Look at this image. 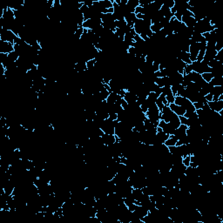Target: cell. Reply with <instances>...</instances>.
Returning <instances> with one entry per match:
<instances>
[{
	"mask_svg": "<svg viewBox=\"0 0 223 223\" xmlns=\"http://www.w3.org/2000/svg\"><path fill=\"white\" fill-rule=\"evenodd\" d=\"M117 120H112L109 118L105 119L102 126L101 129L106 133V134H114L115 133V124Z\"/></svg>",
	"mask_w": 223,
	"mask_h": 223,
	"instance_id": "277c9868",
	"label": "cell"
},
{
	"mask_svg": "<svg viewBox=\"0 0 223 223\" xmlns=\"http://www.w3.org/2000/svg\"><path fill=\"white\" fill-rule=\"evenodd\" d=\"M176 142H177V140L174 138V136L172 134V135H169V138L167 139V140L165 141V145L167 147H174L176 145Z\"/></svg>",
	"mask_w": 223,
	"mask_h": 223,
	"instance_id": "d6986e66",
	"label": "cell"
},
{
	"mask_svg": "<svg viewBox=\"0 0 223 223\" xmlns=\"http://www.w3.org/2000/svg\"><path fill=\"white\" fill-rule=\"evenodd\" d=\"M163 5L167 6L168 8H173L174 6V0H167V1H164L163 2Z\"/></svg>",
	"mask_w": 223,
	"mask_h": 223,
	"instance_id": "484cf974",
	"label": "cell"
},
{
	"mask_svg": "<svg viewBox=\"0 0 223 223\" xmlns=\"http://www.w3.org/2000/svg\"><path fill=\"white\" fill-rule=\"evenodd\" d=\"M207 105H208L209 108H210L212 111L219 112L223 110V100L210 101V102H207Z\"/></svg>",
	"mask_w": 223,
	"mask_h": 223,
	"instance_id": "52a82bcc",
	"label": "cell"
},
{
	"mask_svg": "<svg viewBox=\"0 0 223 223\" xmlns=\"http://www.w3.org/2000/svg\"><path fill=\"white\" fill-rule=\"evenodd\" d=\"M211 84L214 86H222L223 84V77H219V78H213V79L211 80Z\"/></svg>",
	"mask_w": 223,
	"mask_h": 223,
	"instance_id": "ffe728a7",
	"label": "cell"
},
{
	"mask_svg": "<svg viewBox=\"0 0 223 223\" xmlns=\"http://www.w3.org/2000/svg\"><path fill=\"white\" fill-rule=\"evenodd\" d=\"M123 99H124L129 105H131V104H133V103L137 102L138 97H137V95H136L135 93H131V92L127 91L126 93H125V95H124V97H123Z\"/></svg>",
	"mask_w": 223,
	"mask_h": 223,
	"instance_id": "4fadbf2b",
	"label": "cell"
},
{
	"mask_svg": "<svg viewBox=\"0 0 223 223\" xmlns=\"http://www.w3.org/2000/svg\"><path fill=\"white\" fill-rule=\"evenodd\" d=\"M191 66H192V70L193 72H195L197 73L202 74L205 73H211L212 69L208 66V65L206 63H205L204 61H194L191 63Z\"/></svg>",
	"mask_w": 223,
	"mask_h": 223,
	"instance_id": "7a4b0ae2",
	"label": "cell"
},
{
	"mask_svg": "<svg viewBox=\"0 0 223 223\" xmlns=\"http://www.w3.org/2000/svg\"><path fill=\"white\" fill-rule=\"evenodd\" d=\"M155 105L157 106V107L159 108V110L161 112L162 111V109H163V107L165 106V105L162 103V101L160 100V99H159V98H158V99L156 100V102H155Z\"/></svg>",
	"mask_w": 223,
	"mask_h": 223,
	"instance_id": "f1b7e54d",
	"label": "cell"
},
{
	"mask_svg": "<svg viewBox=\"0 0 223 223\" xmlns=\"http://www.w3.org/2000/svg\"><path fill=\"white\" fill-rule=\"evenodd\" d=\"M95 63H96V59L95 58H93V59H90L86 62V67H87V70H91L94 68V65H95Z\"/></svg>",
	"mask_w": 223,
	"mask_h": 223,
	"instance_id": "cb8c5ba5",
	"label": "cell"
},
{
	"mask_svg": "<svg viewBox=\"0 0 223 223\" xmlns=\"http://www.w3.org/2000/svg\"><path fill=\"white\" fill-rule=\"evenodd\" d=\"M101 21L102 23H105V22H109V21H116V19L113 16V13H105V14H102L101 15Z\"/></svg>",
	"mask_w": 223,
	"mask_h": 223,
	"instance_id": "e0dca14e",
	"label": "cell"
},
{
	"mask_svg": "<svg viewBox=\"0 0 223 223\" xmlns=\"http://www.w3.org/2000/svg\"><path fill=\"white\" fill-rule=\"evenodd\" d=\"M178 58H180L181 61H183L184 63H186V65H190L192 63V61L190 60V56H189V53H186V52H181L178 56Z\"/></svg>",
	"mask_w": 223,
	"mask_h": 223,
	"instance_id": "9a60e30c",
	"label": "cell"
},
{
	"mask_svg": "<svg viewBox=\"0 0 223 223\" xmlns=\"http://www.w3.org/2000/svg\"><path fill=\"white\" fill-rule=\"evenodd\" d=\"M102 24V21L100 19H90L87 20H85L82 27L84 29H87V30H94L97 27L100 26Z\"/></svg>",
	"mask_w": 223,
	"mask_h": 223,
	"instance_id": "5b68a950",
	"label": "cell"
},
{
	"mask_svg": "<svg viewBox=\"0 0 223 223\" xmlns=\"http://www.w3.org/2000/svg\"><path fill=\"white\" fill-rule=\"evenodd\" d=\"M17 35L12 31V30H6L4 28H1L0 31V40L9 42L12 45H14L15 39L17 38Z\"/></svg>",
	"mask_w": 223,
	"mask_h": 223,
	"instance_id": "3957f363",
	"label": "cell"
},
{
	"mask_svg": "<svg viewBox=\"0 0 223 223\" xmlns=\"http://www.w3.org/2000/svg\"><path fill=\"white\" fill-rule=\"evenodd\" d=\"M169 22H170V19L164 17L163 19H161V21L160 22V25L162 26V28H164V27H166L167 25L169 24Z\"/></svg>",
	"mask_w": 223,
	"mask_h": 223,
	"instance_id": "4316f807",
	"label": "cell"
},
{
	"mask_svg": "<svg viewBox=\"0 0 223 223\" xmlns=\"http://www.w3.org/2000/svg\"><path fill=\"white\" fill-rule=\"evenodd\" d=\"M181 22L186 25V27L188 28H193L194 27V25L196 24V20L194 19V17H190V16H186V15H183L181 18Z\"/></svg>",
	"mask_w": 223,
	"mask_h": 223,
	"instance_id": "ba28073f",
	"label": "cell"
},
{
	"mask_svg": "<svg viewBox=\"0 0 223 223\" xmlns=\"http://www.w3.org/2000/svg\"><path fill=\"white\" fill-rule=\"evenodd\" d=\"M204 97H205V99H206V100L207 102L213 101V95H212L211 93H207L206 95H205Z\"/></svg>",
	"mask_w": 223,
	"mask_h": 223,
	"instance_id": "d6a6232c",
	"label": "cell"
},
{
	"mask_svg": "<svg viewBox=\"0 0 223 223\" xmlns=\"http://www.w3.org/2000/svg\"><path fill=\"white\" fill-rule=\"evenodd\" d=\"M209 93H211V94L213 95V101H217V100H219V97L223 94L222 86H214Z\"/></svg>",
	"mask_w": 223,
	"mask_h": 223,
	"instance_id": "9c48e42d",
	"label": "cell"
},
{
	"mask_svg": "<svg viewBox=\"0 0 223 223\" xmlns=\"http://www.w3.org/2000/svg\"><path fill=\"white\" fill-rule=\"evenodd\" d=\"M133 212H135V213L140 216V220H141L142 218H144L145 216L147 215L149 211L148 209H147V207H145L144 206H142V205H138L137 207H136V209H135Z\"/></svg>",
	"mask_w": 223,
	"mask_h": 223,
	"instance_id": "7c38bea8",
	"label": "cell"
},
{
	"mask_svg": "<svg viewBox=\"0 0 223 223\" xmlns=\"http://www.w3.org/2000/svg\"><path fill=\"white\" fill-rule=\"evenodd\" d=\"M201 77H202L203 80H204L205 82H206V83L211 82V80H212L213 78H214L211 73H202V74H201Z\"/></svg>",
	"mask_w": 223,
	"mask_h": 223,
	"instance_id": "7402d4cb",
	"label": "cell"
},
{
	"mask_svg": "<svg viewBox=\"0 0 223 223\" xmlns=\"http://www.w3.org/2000/svg\"><path fill=\"white\" fill-rule=\"evenodd\" d=\"M191 39L194 42V43H206V39L202 36V34L197 33V32H194Z\"/></svg>",
	"mask_w": 223,
	"mask_h": 223,
	"instance_id": "2e32d148",
	"label": "cell"
},
{
	"mask_svg": "<svg viewBox=\"0 0 223 223\" xmlns=\"http://www.w3.org/2000/svg\"><path fill=\"white\" fill-rule=\"evenodd\" d=\"M215 50H216V52L218 53V52H220V51H222L223 50V41H218V42H216V44H215Z\"/></svg>",
	"mask_w": 223,
	"mask_h": 223,
	"instance_id": "83f0119b",
	"label": "cell"
},
{
	"mask_svg": "<svg viewBox=\"0 0 223 223\" xmlns=\"http://www.w3.org/2000/svg\"><path fill=\"white\" fill-rule=\"evenodd\" d=\"M168 106L170 107V109L172 110V111L177 116H184V114H185V112H186V110L183 108V107H181V106H178V105H176V104H174V103H171V104H169L168 105Z\"/></svg>",
	"mask_w": 223,
	"mask_h": 223,
	"instance_id": "8fae6325",
	"label": "cell"
},
{
	"mask_svg": "<svg viewBox=\"0 0 223 223\" xmlns=\"http://www.w3.org/2000/svg\"><path fill=\"white\" fill-rule=\"evenodd\" d=\"M150 29H151V31H152L153 33H157V32H160L163 28H162V26L160 25V24L158 23V24H151Z\"/></svg>",
	"mask_w": 223,
	"mask_h": 223,
	"instance_id": "44dd1931",
	"label": "cell"
},
{
	"mask_svg": "<svg viewBox=\"0 0 223 223\" xmlns=\"http://www.w3.org/2000/svg\"><path fill=\"white\" fill-rule=\"evenodd\" d=\"M102 141L105 146H112L116 143L115 134H104L102 137Z\"/></svg>",
	"mask_w": 223,
	"mask_h": 223,
	"instance_id": "30bf717a",
	"label": "cell"
},
{
	"mask_svg": "<svg viewBox=\"0 0 223 223\" xmlns=\"http://www.w3.org/2000/svg\"><path fill=\"white\" fill-rule=\"evenodd\" d=\"M166 98H167V103H168V105H169V104H171V103H174L175 96H174V95L173 94V93L167 94V96H166Z\"/></svg>",
	"mask_w": 223,
	"mask_h": 223,
	"instance_id": "d4e9b609",
	"label": "cell"
},
{
	"mask_svg": "<svg viewBox=\"0 0 223 223\" xmlns=\"http://www.w3.org/2000/svg\"><path fill=\"white\" fill-rule=\"evenodd\" d=\"M174 104L183 107L186 112H195V107L194 106V103L191 102L188 99L183 98L181 96H175Z\"/></svg>",
	"mask_w": 223,
	"mask_h": 223,
	"instance_id": "6da1fadb",
	"label": "cell"
},
{
	"mask_svg": "<svg viewBox=\"0 0 223 223\" xmlns=\"http://www.w3.org/2000/svg\"><path fill=\"white\" fill-rule=\"evenodd\" d=\"M159 99H160V100L162 101V103H163V104H164L165 106H168L167 98H166V95H165V94L161 93V94H160V95L159 96Z\"/></svg>",
	"mask_w": 223,
	"mask_h": 223,
	"instance_id": "4dcf8cb0",
	"label": "cell"
},
{
	"mask_svg": "<svg viewBox=\"0 0 223 223\" xmlns=\"http://www.w3.org/2000/svg\"><path fill=\"white\" fill-rule=\"evenodd\" d=\"M127 5L130 6L132 9H135L136 7H138L140 5V1L139 0H128Z\"/></svg>",
	"mask_w": 223,
	"mask_h": 223,
	"instance_id": "603a6c76",
	"label": "cell"
},
{
	"mask_svg": "<svg viewBox=\"0 0 223 223\" xmlns=\"http://www.w3.org/2000/svg\"><path fill=\"white\" fill-rule=\"evenodd\" d=\"M112 2L113 0H100L99 1V4L104 8V9H110L112 8Z\"/></svg>",
	"mask_w": 223,
	"mask_h": 223,
	"instance_id": "ac0fdd59",
	"label": "cell"
},
{
	"mask_svg": "<svg viewBox=\"0 0 223 223\" xmlns=\"http://www.w3.org/2000/svg\"><path fill=\"white\" fill-rule=\"evenodd\" d=\"M122 99V97L121 96H119V94L117 93H110L109 94V96H108V98L106 99V102L108 103V104H115L117 101H119V99Z\"/></svg>",
	"mask_w": 223,
	"mask_h": 223,
	"instance_id": "5bb4252c",
	"label": "cell"
},
{
	"mask_svg": "<svg viewBox=\"0 0 223 223\" xmlns=\"http://www.w3.org/2000/svg\"><path fill=\"white\" fill-rule=\"evenodd\" d=\"M109 119H112V120H117L118 119V114L114 113V112L109 113Z\"/></svg>",
	"mask_w": 223,
	"mask_h": 223,
	"instance_id": "1f68e13d",
	"label": "cell"
},
{
	"mask_svg": "<svg viewBox=\"0 0 223 223\" xmlns=\"http://www.w3.org/2000/svg\"><path fill=\"white\" fill-rule=\"evenodd\" d=\"M182 164H183L184 166H186V167H189V165H190V155H187V156L183 158V160H182Z\"/></svg>",
	"mask_w": 223,
	"mask_h": 223,
	"instance_id": "f546056e",
	"label": "cell"
},
{
	"mask_svg": "<svg viewBox=\"0 0 223 223\" xmlns=\"http://www.w3.org/2000/svg\"><path fill=\"white\" fill-rule=\"evenodd\" d=\"M12 52H14V45L6 41L0 40V53L9 54Z\"/></svg>",
	"mask_w": 223,
	"mask_h": 223,
	"instance_id": "8992f818",
	"label": "cell"
}]
</instances>
